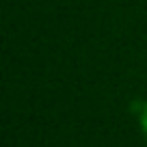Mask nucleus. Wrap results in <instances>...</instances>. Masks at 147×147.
I'll return each instance as SVG.
<instances>
[{
  "mask_svg": "<svg viewBox=\"0 0 147 147\" xmlns=\"http://www.w3.org/2000/svg\"><path fill=\"white\" fill-rule=\"evenodd\" d=\"M138 119H141V125H143V130H145V134H147V102L141 106V115H138Z\"/></svg>",
  "mask_w": 147,
  "mask_h": 147,
  "instance_id": "nucleus-1",
  "label": "nucleus"
}]
</instances>
